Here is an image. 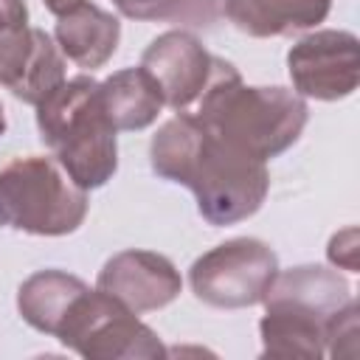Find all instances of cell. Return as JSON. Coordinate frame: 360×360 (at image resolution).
Wrapping results in <instances>:
<instances>
[{"mask_svg":"<svg viewBox=\"0 0 360 360\" xmlns=\"http://www.w3.org/2000/svg\"><path fill=\"white\" fill-rule=\"evenodd\" d=\"M149 160L158 177L194 191L197 208L211 225L248 219L270 188L267 160L231 143L186 110L158 129Z\"/></svg>","mask_w":360,"mask_h":360,"instance_id":"cell-1","label":"cell"},{"mask_svg":"<svg viewBox=\"0 0 360 360\" xmlns=\"http://www.w3.org/2000/svg\"><path fill=\"white\" fill-rule=\"evenodd\" d=\"M194 115L231 143L267 160L298 141L307 124V104L287 87H248L236 68L217 56Z\"/></svg>","mask_w":360,"mask_h":360,"instance_id":"cell-2","label":"cell"},{"mask_svg":"<svg viewBox=\"0 0 360 360\" xmlns=\"http://www.w3.org/2000/svg\"><path fill=\"white\" fill-rule=\"evenodd\" d=\"M37 127L56 163L84 191L104 186L115 174L118 129L107 115L101 82L90 76L65 79L37 104Z\"/></svg>","mask_w":360,"mask_h":360,"instance_id":"cell-3","label":"cell"},{"mask_svg":"<svg viewBox=\"0 0 360 360\" xmlns=\"http://www.w3.org/2000/svg\"><path fill=\"white\" fill-rule=\"evenodd\" d=\"M87 191L51 158H17L0 169V225L62 236L82 225Z\"/></svg>","mask_w":360,"mask_h":360,"instance_id":"cell-4","label":"cell"},{"mask_svg":"<svg viewBox=\"0 0 360 360\" xmlns=\"http://www.w3.org/2000/svg\"><path fill=\"white\" fill-rule=\"evenodd\" d=\"M82 357H160L158 335L104 290L84 287L68 307L56 335Z\"/></svg>","mask_w":360,"mask_h":360,"instance_id":"cell-5","label":"cell"},{"mask_svg":"<svg viewBox=\"0 0 360 360\" xmlns=\"http://www.w3.org/2000/svg\"><path fill=\"white\" fill-rule=\"evenodd\" d=\"M278 276L276 253L250 236H239L202 253L191 270L188 281L200 301L219 309H242L262 304L273 278Z\"/></svg>","mask_w":360,"mask_h":360,"instance_id":"cell-6","label":"cell"},{"mask_svg":"<svg viewBox=\"0 0 360 360\" xmlns=\"http://www.w3.org/2000/svg\"><path fill=\"white\" fill-rule=\"evenodd\" d=\"M290 79L298 96L338 101L354 93L360 82L357 37L349 31H318L304 37L287 53Z\"/></svg>","mask_w":360,"mask_h":360,"instance_id":"cell-7","label":"cell"},{"mask_svg":"<svg viewBox=\"0 0 360 360\" xmlns=\"http://www.w3.org/2000/svg\"><path fill=\"white\" fill-rule=\"evenodd\" d=\"M217 56H211L202 42L188 31H166L149 42L141 56V68L158 82L166 107L183 112L211 82Z\"/></svg>","mask_w":360,"mask_h":360,"instance_id":"cell-8","label":"cell"},{"mask_svg":"<svg viewBox=\"0 0 360 360\" xmlns=\"http://www.w3.org/2000/svg\"><path fill=\"white\" fill-rule=\"evenodd\" d=\"M65 82L59 45L39 28L20 25L0 34V87L25 104H39Z\"/></svg>","mask_w":360,"mask_h":360,"instance_id":"cell-9","label":"cell"},{"mask_svg":"<svg viewBox=\"0 0 360 360\" xmlns=\"http://www.w3.org/2000/svg\"><path fill=\"white\" fill-rule=\"evenodd\" d=\"M98 290L118 298L132 312L160 309L180 292L174 264L152 250H121L98 273Z\"/></svg>","mask_w":360,"mask_h":360,"instance_id":"cell-10","label":"cell"},{"mask_svg":"<svg viewBox=\"0 0 360 360\" xmlns=\"http://www.w3.org/2000/svg\"><path fill=\"white\" fill-rule=\"evenodd\" d=\"M264 304L259 323L264 357H321L326 352V329L335 315L276 295H264Z\"/></svg>","mask_w":360,"mask_h":360,"instance_id":"cell-11","label":"cell"},{"mask_svg":"<svg viewBox=\"0 0 360 360\" xmlns=\"http://www.w3.org/2000/svg\"><path fill=\"white\" fill-rule=\"evenodd\" d=\"M332 0H222L219 8L248 37H290L318 25Z\"/></svg>","mask_w":360,"mask_h":360,"instance_id":"cell-12","label":"cell"},{"mask_svg":"<svg viewBox=\"0 0 360 360\" xmlns=\"http://www.w3.org/2000/svg\"><path fill=\"white\" fill-rule=\"evenodd\" d=\"M53 34H56L59 51L70 62H76L84 70H93V68H101L115 53L121 25H118V17L84 0L76 8L59 14Z\"/></svg>","mask_w":360,"mask_h":360,"instance_id":"cell-13","label":"cell"},{"mask_svg":"<svg viewBox=\"0 0 360 360\" xmlns=\"http://www.w3.org/2000/svg\"><path fill=\"white\" fill-rule=\"evenodd\" d=\"M101 98L115 129H143L166 107L158 82L138 65L101 82Z\"/></svg>","mask_w":360,"mask_h":360,"instance_id":"cell-14","label":"cell"},{"mask_svg":"<svg viewBox=\"0 0 360 360\" xmlns=\"http://www.w3.org/2000/svg\"><path fill=\"white\" fill-rule=\"evenodd\" d=\"M84 287H87L84 281L62 270H39L20 287V295H17L20 315L34 329L45 335H56L68 307Z\"/></svg>","mask_w":360,"mask_h":360,"instance_id":"cell-15","label":"cell"},{"mask_svg":"<svg viewBox=\"0 0 360 360\" xmlns=\"http://www.w3.org/2000/svg\"><path fill=\"white\" fill-rule=\"evenodd\" d=\"M124 17L132 20H166L183 25H211L222 0H112Z\"/></svg>","mask_w":360,"mask_h":360,"instance_id":"cell-16","label":"cell"},{"mask_svg":"<svg viewBox=\"0 0 360 360\" xmlns=\"http://www.w3.org/2000/svg\"><path fill=\"white\" fill-rule=\"evenodd\" d=\"M329 262L343 270H357V231L346 228L329 242Z\"/></svg>","mask_w":360,"mask_h":360,"instance_id":"cell-17","label":"cell"},{"mask_svg":"<svg viewBox=\"0 0 360 360\" xmlns=\"http://www.w3.org/2000/svg\"><path fill=\"white\" fill-rule=\"evenodd\" d=\"M28 25V8L25 0H0V34Z\"/></svg>","mask_w":360,"mask_h":360,"instance_id":"cell-18","label":"cell"},{"mask_svg":"<svg viewBox=\"0 0 360 360\" xmlns=\"http://www.w3.org/2000/svg\"><path fill=\"white\" fill-rule=\"evenodd\" d=\"M79 3H84V0H45V6L59 17V14H65V11H70V8H76Z\"/></svg>","mask_w":360,"mask_h":360,"instance_id":"cell-19","label":"cell"},{"mask_svg":"<svg viewBox=\"0 0 360 360\" xmlns=\"http://www.w3.org/2000/svg\"><path fill=\"white\" fill-rule=\"evenodd\" d=\"M6 132V115H3V107H0V135Z\"/></svg>","mask_w":360,"mask_h":360,"instance_id":"cell-20","label":"cell"}]
</instances>
